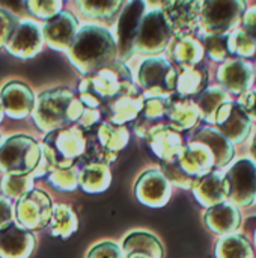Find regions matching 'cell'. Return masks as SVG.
Listing matches in <instances>:
<instances>
[{"instance_id": "41", "label": "cell", "mask_w": 256, "mask_h": 258, "mask_svg": "<svg viewBox=\"0 0 256 258\" xmlns=\"http://www.w3.org/2000/svg\"><path fill=\"white\" fill-rule=\"evenodd\" d=\"M88 258H125V254L121 246H118L113 242H103L95 245L89 254Z\"/></svg>"}, {"instance_id": "28", "label": "cell", "mask_w": 256, "mask_h": 258, "mask_svg": "<svg viewBox=\"0 0 256 258\" xmlns=\"http://www.w3.org/2000/svg\"><path fill=\"white\" fill-rule=\"evenodd\" d=\"M190 139L201 141L211 148V151L216 156L217 171L223 169L228 163H231V160L235 156L234 144L229 139H226L216 127H201L193 133Z\"/></svg>"}, {"instance_id": "3", "label": "cell", "mask_w": 256, "mask_h": 258, "mask_svg": "<svg viewBox=\"0 0 256 258\" xmlns=\"http://www.w3.org/2000/svg\"><path fill=\"white\" fill-rule=\"evenodd\" d=\"M133 82L131 71L124 60H116L104 70L88 76L78 85L80 101L84 107L101 109Z\"/></svg>"}, {"instance_id": "13", "label": "cell", "mask_w": 256, "mask_h": 258, "mask_svg": "<svg viewBox=\"0 0 256 258\" xmlns=\"http://www.w3.org/2000/svg\"><path fill=\"white\" fill-rule=\"evenodd\" d=\"M145 2H130L119 15L116 26V44L122 60H127L134 53V44L145 15Z\"/></svg>"}, {"instance_id": "9", "label": "cell", "mask_w": 256, "mask_h": 258, "mask_svg": "<svg viewBox=\"0 0 256 258\" xmlns=\"http://www.w3.org/2000/svg\"><path fill=\"white\" fill-rule=\"evenodd\" d=\"M174 38L172 27L163 9H151L143 15L134 44V53L157 56L167 50Z\"/></svg>"}, {"instance_id": "23", "label": "cell", "mask_w": 256, "mask_h": 258, "mask_svg": "<svg viewBox=\"0 0 256 258\" xmlns=\"http://www.w3.org/2000/svg\"><path fill=\"white\" fill-rule=\"evenodd\" d=\"M167 56L170 62L181 67V70L196 67L201 65L205 56V47L204 42L193 35L174 36L167 47Z\"/></svg>"}, {"instance_id": "40", "label": "cell", "mask_w": 256, "mask_h": 258, "mask_svg": "<svg viewBox=\"0 0 256 258\" xmlns=\"http://www.w3.org/2000/svg\"><path fill=\"white\" fill-rule=\"evenodd\" d=\"M32 177L29 175H6L3 178V190L6 195L17 198L32 189Z\"/></svg>"}, {"instance_id": "20", "label": "cell", "mask_w": 256, "mask_h": 258, "mask_svg": "<svg viewBox=\"0 0 256 258\" xmlns=\"http://www.w3.org/2000/svg\"><path fill=\"white\" fill-rule=\"evenodd\" d=\"M167 98L151 97L145 100L142 112L133 121V128H134L136 136H139L140 139H148L154 132L169 125Z\"/></svg>"}, {"instance_id": "17", "label": "cell", "mask_w": 256, "mask_h": 258, "mask_svg": "<svg viewBox=\"0 0 256 258\" xmlns=\"http://www.w3.org/2000/svg\"><path fill=\"white\" fill-rule=\"evenodd\" d=\"M161 8L174 36L192 35L201 26L202 2H164Z\"/></svg>"}, {"instance_id": "12", "label": "cell", "mask_w": 256, "mask_h": 258, "mask_svg": "<svg viewBox=\"0 0 256 258\" xmlns=\"http://www.w3.org/2000/svg\"><path fill=\"white\" fill-rule=\"evenodd\" d=\"M143 104H145L143 91L136 83H131L113 100H110L106 106H103L100 112L107 122L116 125H125L127 122H133L139 116V113L143 109Z\"/></svg>"}, {"instance_id": "45", "label": "cell", "mask_w": 256, "mask_h": 258, "mask_svg": "<svg viewBox=\"0 0 256 258\" xmlns=\"http://www.w3.org/2000/svg\"><path fill=\"white\" fill-rule=\"evenodd\" d=\"M241 23H243V29L249 35L256 38V6H250V8L246 9Z\"/></svg>"}, {"instance_id": "8", "label": "cell", "mask_w": 256, "mask_h": 258, "mask_svg": "<svg viewBox=\"0 0 256 258\" xmlns=\"http://www.w3.org/2000/svg\"><path fill=\"white\" fill-rule=\"evenodd\" d=\"M41 159L42 153L33 139L14 136L0 150V171L8 175H27L38 169Z\"/></svg>"}, {"instance_id": "46", "label": "cell", "mask_w": 256, "mask_h": 258, "mask_svg": "<svg viewBox=\"0 0 256 258\" xmlns=\"http://www.w3.org/2000/svg\"><path fill=\"white\" fill-rule=\"evenodd\" d=\"M11 218H12V213H11L9 201L5 198H0V230L11 224Z\"/></svg>"}, {"instance_id": "34", "label": "cell", "mask_w": 256, "mask_h": 258, "mask_svg": "<svg viewBox=\"0 0 256 258\" xmlns=\"http://www.w3.org/2000/svg\"><path fill=\"white\" fill-rule=\"evenodd\" d=\"M216 258H255V252L243 234H229L217 240Z\"/></svg>"}, {"instance_id": "43", "label": "cell", "mask_w": 256, "mask_h": 258, "mask_svg": "<svg viewBox=\"0 0 256 258\" xmlns=\"http://www.w3.org/2000/svg\"><path fill=\"white\" fill-rule=\"evenodd\" d=\"M15 24H17V20L14 17L0 11V45L5 42H9V38L14 33Z\"/></svg>"}, {"instance_id": "29", "label": "cell", "mask_w": 256, "mask_h": 258, "mask_svg": "<svg viewBox=\"0 0 256 258\" xmlns=\"http://www.w3.org/2000/svg\"><path fill=\"white\" fill-rule=\"evenodd\" d=\"M3 104L11 118H24L33 109V94L26 85L12 82L3 89Z\"/></svg>"}, {"instance_id": "25", "label": "cell", "mask_w": 256, "mask_h": 258, "mask_svg": "<svg viewBox=\"0 0 256 258\" xmlns=\"http://www.w3.org/2000/svg\"><path fill=\"white\" fill-rule=\"evenodd\" d=\"M35 246V239L30 233L9 224L0 230V257L27 258Z\"/></svg>"}, {"instance_id": "33", "label": "cell", "mask_w": 256, "mask_h": 258, "mask_svg": "<svg viewBox=\"0 0 256 258\" xmlns=\"http://www.w3.org/2000/svg\"><path fill=\"white\" fill-rule=\"evenodd\" d=\"M124 254L130 252H145L152 258H163L164 251L161 242L151 233L146 231H134L130 233L122 243Z\"/></svg>"}, {"instance_id": "26", "label": "cell", "mask_w": 256, "mask_h": 258, "mask_svg": "<svg viewBox=\"0 0 256 258\" xmlns=\"http://www.w3.org/2000/svg\"><path fill=\"white\" fill-rule=\"evenodd\" d=\"M204 221L213 233L219 236H229L234 234V231L240 227L241 215L237 206L225 201L211 209H207Z\"/></svg>"}, {"instance_id": "50", "label": "cell", "mask_w": 256, "mask_h": 258, "mask_svg": "<svg viewBox=\"0 0 256 258\" xmlns=\"http://www.w3.org/2000/svg\"><path fill=\"white\" fill-rule=\"evenodd\" d=\"M2 110H3V107H2V104H0V118H2Z\"/></svg>"}, {"instance_id": "30", "label": "cell", "mask_w": 256, "mask_h": 258, "mask_svg": "<svg viewBox=\"0 0 256 258\" xmlns=\"http://www.w3.org/2000/svg\"><path fill=\"white\" fill-rule=\"evenodd\" d=\"M207 83H208V70L202 63L196 67L183 68L178 73L175 94L192 100L193 97H199L207 89Z\"/></svg>"}, {"instance_id": "51", "label": "cell", "mask_w": 256, "mask_h": 258, "mask_svg": "<svg viewBox=\"0 0 256 258\" xmlns=\"http://www.w3.org/2000/svg\"><path fill=\"white\" fill-rule=\"evenodd\" d=\"M255 74H256V63H255Z\"/></svg>"}, {"instance_id": "27", "label": "cell", "mask_w": 256, "mask_h": 258, "mask_svg": "<svg viewBox=\"0 0 256 258\" xmlns=\"http://www.w3.org/2000/svg\"><path fill=\"white\" fill-rule=\"evenodd\" d=\"M151 151L154 153V156H157L161 163L172 160L174 157H177L181 150L186 147V141L181 136L180 132H177L175 128H172L170 125H166L157 132H154L148 139H146Z\"/></svg>"}, {"instance_id": "37", "label": "cell", "mask_w": 256, "mask_h": 258, "mask_svg": "<svg viewBox=\"0 0 256 258\" xmlns=\"http://www.w3.org/2000/svg\"><path fill=\"white\" fill-rule=\"evenodd\" d=\"M122 2H80L78 9L83 15L94 20H112L122 8Z\"/></svg>"}, {"instance_id": "15", "label": "cell", "mask_w": 256, "mask_h": 258, "mask_svg": "<svg viewBox=\"0 0 256 258\" xmlns=\"http://www.w3.org/2000/svg\"><path fill=\"white\" fill-rule=\"evenodd\" d=\"M134 194L142 204L158 209L169 203L172 195V184L161 171L148 169L139 177Z\"/></svg>"}, {"instance_id": "6", "label": "cell", "mask_w": 256, "mask_h": 258, "mask_svg": "<svg viewBox=\"0 0 256 258\" xmlns=\"http://www.w3.org/2000/svg\"><path fill=\"white\" fill-rule=\"evenodd\" d=\"M84 132L86 153L81 160L83 166L88 163H112L130 139V130L125 125H116L107 121Z\"/></svg>"}, {"instance_id": "35", "label": "cell", "mask_w": 256, "mask_h": 258, "mask_svg": "<svg viewBox=\"0 0 256 258\" xmlns=\"http://www.w3.org/2000/svg\"><path fill=\"white\" fill-rule=\"evenodd\" d=\"M50 231L54 237L68 239L77 231V216L68 206H56L50 222Z\"/></svg>"}, {"instance_id": "16", "label": "cell", "mask_w": 256, "mask_h": 258, "mask_svg": "<svg viewBox=\"0 0 256 258\" xmlns=\"http://www.w3.org/2000/svg\"><path fill=\"white\" fill-rule=\"evenodd\" d=\"M216 128L232 144H241L249 138L252 121L238 101L226 103L216 116Z\"/></svg>"}, {"instance_id": "32", "label": "cell", "mask_w": 256, "mask_h": 258, "mask_svg": "<svg viewBox=\"0 0 256 258\" xmlns=\"http://www.w3.org/2000/svg\"><path fill=\"white\" fill-rule=\"evenodd\" d=\"M229 101H231V95L220 85H216V86L207 88L198 97L196 103L201 110L202 119L208 124H214L219 110Z\"/></svg>"}, {"instance_id": "49", "label": "cell", "mask_w": 256, "mask_h": 258, "mask_svg": "<svg viewBox=\"0 0 256 258\" xmlns=\"http://www.w3.org/2000/svg\"><path fill=\"white\" fill-rule=\"evenodd\" d=\"M253 242H255V249H256V230H255V234H253Z\"/></svg>"}, {"instance_id": "11", "label": "cell", "mask_w": 256, "mask_h": 258, "mask_svg": "<svg viewBox=\"0 0 256 258\" xmlns=\"http://www.w3.org/2000/svg\"><path fill=\"white\" fill-rule=\"evenodd\" d=\"M228 200L237 207H249L256 200V163L240 159L225 174Z\"/></svg>"}, {"instance_id": "31", "label": "cell", "mask_w": 256, "mask_h": 258, "mask_svg": "<svg viewBox=\"0 0 256 258\" xmlns=\"http://www.w3.org/2000/svg\"><path fill=\"white\" fill-rule=\"evenodd\" d=\"M112 183V171L106 163H88L80 168V186L88 194H101Z\"/></svg>"}, {"instance_id": "7", "label": "cell", "mask_w": 256, "mask_h": 258, "mask_svg": "<svg viewBox=\"0 0 256 258\" xmlns=\"http://www.w3.org/2000/svg\"><path fill=\"white\" fill-rule=\"evenodd\" d=\"M178 71L175 65L161 56H152L142 60L137 70V86L151 97L167 98L177 91Z\"/></svg>"}, {"instance_id": "44", "label": "cell", "mask_w": 256, "mask_h": 258, "mask_svg": "<svg viewBox=\"0 0 256 258\" xmlns=\"http://www.w3.org/2000/svg\"><path fill=\"white\" fill-rule=\"evenodd\" d=\"M238 103L246 112V115L250 118V121L256 122V89H250L249 92L241 95Z\"/></svg>"}, {"instance_id": "1", "label": "cell", "mask_w": 256, "mask_h": 258, "mask_svg": "<svg viewBox=\"0 0 256 258\" xmlns=\"http://www.w3.org/2000/svg\"><path fill=\"white\" fill-rule=\"evenodd\" d=\"M118 44L113 33L97 24H84L68 50L71 63L86 77L116 62Z\"/></svg>"}, {"instance_id": "5", "label": "cell", "mask_w": 256, "mask_h": 258, "mask_svg": "<svg viewBox=\"0 0 256 258\" xmlns=\"http://www.w3.org/2000/svg\"><path fill=\"white\" fill-rule=\"evenodd\" d=\"M42 151L51 171L74 168L84 157L86 132L80 125L54 130L44 139Z\"/></svg>"}, {"instance_id": "42", "label": "cell", "mask_w": 256, "mask_h": 258, "mask_svg": "<svg viewBox=\"0 0 256 258\" xmlns=\"http://www.w3.org/2000/svg\"><path fill=\"white\" fill-rule=\"evenodd\" d=\"M33 5V14L42 20H51L57 14H60L62 9V2H38V3H30Z\"/></svg>"}, {"instance_id": "36", "label": "cell", "mask_w": 256, "mask_h": 258, "mask_svg": "<svg viewBox=\"0 0 256 258\" xmlns=\"http://www.w3.org/2000/svg\"><path fill=\"white\" fill-rule=\"evenodd\" d=\"M229 53L238 56V59H247L256 54V38L249 35L243 27L232 30L228 35Z\"/></svg>"}, {"instance_id": "21", "label": "cell", "mask_w": 256, "mask_h": 258, "mask_svg": "<svg viewBox=\"0 0 256 258\" xmlns=\"http://www.w3.org/2000/svg\"><path fill=\"white\" fill-rule=\"evenodd\" d=\"M44 42V32L36 21L26 20L18 24L15 35L6 44V48L18 57H32L35 56Z\"/></svg>"}, {"instance_id": "47", "label": "cell", "mask_w": 256, "mask_h": 258, "mask_svg": "<svg viewBox=\"0 0 256 258\" xmlns=\"http://www.w3.org/2000/svg\"><path fill=\"white\" fill-rule=\"evenodd\" d=\"M125 258H152L151 255L145 254V252H130V254H125Z\"/></svg>"}, {"instance_id": "18", "label": "cell", "mask_w": 256, "mask_h": 258, "mask_svg": "<svg viewBox=\"0 0 256 258\" xmlns=\"http://www.w3.org/2000/svg\"><path fill=\"white\" fill-rule=\"evenodd\" d=\"M51 216V201L48 195L41 190L27 192L26 197L18 201V221L26 228L39 230L48 224Z\"/></svg>"}, {"instance_id": "10", "label": "cell", "mask_w": 256, "mask_h": 258, "mask_svg": "<svg viewBox=\"0 0 256 258\" xmlns=\"http://www.w3.org/2000/svg\"><path fill=\"white\" fill-rule=\"evenodd\" d=\"M247 9L246 2H202L201 27L205 35H229Z\"/></svg>"}, {"instance_id": "2", "label": "cell", "mask_w": 256, "mask_h": 258, "mask_svg": "<svg viewBox=\"0 0 256 258\" xmlns=\"http://www.w3.org/2000/svg\"><path fill=\"white\" fill-rule=\"evenodd\" d=\"M216 165V156L211 148L201 141L190 139L177 157L161 163V169L170 184L181 189H193L201 177L217 171Z\"/></svg>"}, {"instance_id": "19", "label": "cell", "mask_w": 256, "mask_h": 258, "mask_svg": "<svg viewBox=\"0 0 256 258\" xmlns=\"http://www.w3.org/2000/svg\"><path fill=\"white\" fill-rule=\"evenodd\" d=\"M42 32L44 39L51 48L59 51H68L78 33V23L71 12L63 11L51 20L45 21Z\"/></svg>"}, {"instance_id": "38", "label": "cell", "mask_w": 256, "mask_h": 258, "mask_svg": "<svg viewBox=\"0 0 256 258\" xmlns=\"http://www.w3.org/2000/svg\"><path fill=\"white\" fill-rule=\"evenodd\" d=\"M204 47L207 56L214 62H226L231 56L228 48V35H205Z\"/></svg>"}, {"instance_id": "4", "label": "cell", "mask_w": 256, "mask_h": 258, "mask_svg": "<svg viewBox=\"0 0 256 258\" xmlns=\"http://www.w3.org/2000/svg\"><path fill=\"white\" fill-rule=\"evenodd\" d=\"M84 112V104L69 89H50L39 95L33 118L39 128L59 130L68 124L78 122Z\"/></svg>"}, {"instance_id": "48", "label": "cell", "mask_w": 256, "mask_h": 258, "mask_svg": "<svg viewBox=\"0 0 256 258\" xmlns=\"http://www.w3.org/2000/svg\"><path fill=\"white\" fill-rule=\"evenodd\" d=\"M250 153H252V156H253V159H255L256 162V133L255 136H253V139H252V144H250Z\"/></svg>"}, {"instance_id": "39", "label": "cell", "mask_w": 256, "mask_h": 258, "mask_svg": "<svg viewBox=\"0 0 256 258\" xmlns=\"http://www.w3.org/2000/svg\"><path fill=\"white\" fill-rule=\"evenodd\" d=\"M48 181L59 190L71 192L75 190L80 184V171L77 169V166L68 169H54L51 171Z\"/></svg>"}, {"instance_id": "24", "label": "cell", "mask_w": 256, "mask_h": 258, "mask_svg": "<svg viewBox=\"0 0 256 258\" xmlns=\"http://www.w3.org/2000/svg\"><path fill=\"white\" fill-rule=\"evenodd\" d=\"M192 192L195 200L207 209L222 204L228 200V187H226L225 175L220 171L208 172L207 175L201 177L195 183Z\"/></svg>"}, {"instance_id": "22", "label": "cell", "mask_w": 256, "mask_h": 258, "mask_svg": "<svg viewBox=\"0 0 256 258\" xmlns=\"http://www.w3.org/2000/svg\"><path fill=\"white\" fill-rule=\"evenodd\" d=\"M201 119L202 115L196 101L180 97L177 94L167 98V121L169 125L177 132L181 133L192 130L198 125Z\"/></svg>"}, {"instance_id": "14", "label": "cell", "mask_w": 256, "mask_h": 258, "mask_svg": "<svg viewBox=\"0 0 256 258\" xmlns=\"http://www.w3.org/2000/svg\"><path fill=\"white\" fill-rule=\"evenodd\" d=\"M216 79L229 95L241 97L255 82V68L246 59H228L217 68Z\"/></svg>"}]
</instances>
